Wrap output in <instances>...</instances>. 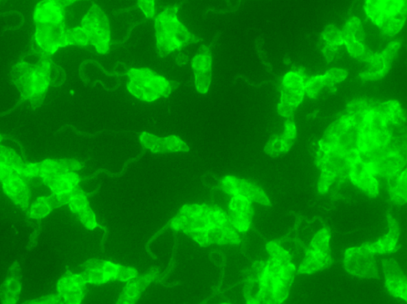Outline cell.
Returning <instances> with one entry per match:
<instances>
[{
  "label": "cell",
  "mask_w": 407,
  "mask_h": 304,
  "mask_svg": "<svg viewBox=\"0 0 407 304\" xmlns=\"http://www.w3.org/2000/svg\"><path fill=\"white\" fill-rule=\"evenodd\" d=\"M296 109L295 106L292 104L287 102V101L281 100L278 105V113L280 116H284V118H292L294 113V110Z\"/></svg>",
  "instance_id": "b9f144b4"
},
{
  "label": "cell",
  "mask_w": 407,
  "mask_h": 304,
  "mask_svg": "<svg viewBox=\"0 0 407 304\" xmlns=\"http://www.w3.org/2000/svg\"><path fill=\"white\" fill-rule=\"evenodd\" d=\"M23 290L22 272L19 263L10 267L6 278L0 285V304H18Z\"/></svg>",
  "instance_id": "4fadbf2b"
},
{
  "label": "cell",
  "mask_w": 407,
  "mask_h": 304,
  "mask_svg": "<svg viewBox=\"0 0 407 304\" xmlns=\"http://www.w3.org/2000/svg\"><path fill=\"white\" fill-rule=\"evenodd\" d=\"M68 206L69 210L76 215H78L79 213L89 206L88 197L79 186L74 189Z\"/></svg>",
  "instance_id": "83f0119b"
},
{
  "label": "cell",
  "mask_w": 407,
  "mask_h": 304,
  "mask_svg": "<svg viewBox=\"0 0 407 304\" xmlns=\"http://www.w3.org/2000/svg\"><path fill=\"white\" fill-rule=\"evenodd\" d=\"M138 276V271L132 267L120 265L116 276V281L129 282Z\"/></svg>",
  "instance_id": "d590c367"
},
{
  "label": "cell",
  "mask_w": 407,
  "mask_h": 304,
  "mask_svg": "<svg viewBox=\"0 0 407 304\" xmlns=\"http://www.w3.org/2000/svg\"><path fill=\"white\" fill-rule=\"evenodd\" d=\"M332 263L330 254H323L312 250H308L304 260L298 268V272L301 274H312L324 268L329 267Z\"/></svg>",
  "instance_id": "44dd1931"
},
{
  "label": "cell",
  "mask_w": 407,
  "mask_h": 304,
  "mask_svg": "<svg viewBox=\"0 0 407 304\" xmlns=\"http://www.w3.org/2000/svg\"><path fill=\"white\" fill-rule=\"evenodd\" d=\"M177 7L166 8L155 19L156 47L160 57L165 58L175 50H181L201 39L192 34L177 18Z\"/></svg>",
  "instance_id": "3957f363"
},
{
  "label": "cell",
  "mask_w": 407,
  "mask_h": 304,
  "mask_svg": "<svg viewBox=\"0 0 407 304\" xmlns=\"http://www.w3.org/2000/svg\"><path fill=\"white\" fill-rule=\"evenodd\" d=\"M385 285L391 296L407 301V280L403 270L394 259L384 260Z\"/></svg>",
  "instance_id": "7c38bea8"
},
{
  "label": "cell",
  "mask_w": 407,
  "mask_h": 304,
  "mask_svg": "<svg viewBox=\"0 0 407 304\" xmlns=\"http://www.w3.org/2000/svg\"><path fill=\"white\" fill-rule=\"evenodd\" d=\"M29 219L41 221L47 217L54 210L47 197H39L29 206Z\"/></svg>",
  "instance_id": "cb8c5ba5"
},
{
  "label": "cell",
  "mask_w": 407,
  "mask_h": 304,
  "mask_svg": "<svg viewBox=\"0 0 407 304\" xmlns=\"http://www.w3.org/2000/svg\"><path fill=\"white\" fill-rule=\"evenodd\" d=\"M374 253L367 244L350 248L345 251L344 265L351 275L364 279H378L379 273Z\"/></svg>",
  "instance_id": "8992f818"
},
{
  "label": "cell",
  "mask_w": 407,
  "mask_h": 304,
  "mask_svg": "<svg viewBox=\"0 0 407 304\" xmlns=\"http://www.w3.org/2000/svg\"><path fill=\"white\" fill-rule=\"evenodd\" d=\"M330 239L331 235L328 229H322L314 235L311 244H310V250L316 251L323 254H330Z\"/></svg>",
  "instance_id": "484cf974"
},
{
  "label": "cell",
  "mask_w": 407,
  "mask_h": 304,
  "mask_svg": "<svg viewBox=\"0 0 407 304\" xmlns=\"http://www.w3.org/2000/svg\"><path fill=\"white\" fill-rule=\"evenodd\" d=\"M305 80L302 74L299 72H289L284 76L283 80V89L292 91V92L305 94Z\"/></svg>",
  "instance_id": "4316f807"
},
{
  "label": "cell",
  "mask_w": 407,
  "mask_h": 304,
  "mask_svg": "<svg viewBox=\"0 0 407 304\" xmlns=\"http://www.w3.org/2000/svg\"><path fill=\"white\" fill-rule=\"evenodd\" d=\"M189 61V58L188 56L184 54H179L177 55V58H176V63L178 65H186Z\"/></svg>",
  "instance_id": "bcb514c9"
},
{
  "label": "cell",
  "mask_w": 407,
  "mask_h": 304,
  "mask_svg": "<svg viewBox=\"0 0 407 304\" xmlns=\"http://www.w3.org/2000/svg\"><path fill=\"white\" fill-rule=\"evenodd\" d=\"M267 250L270 254V259L282 263L292 262V255L286 250L280 246L277 242L271 241L267 245Z\"/></svg>",
  "instance_id": "4dcf8cb0"
},
{
  "label": "cell",
  "mask_w": 407,
  "mask_h": 304,
  "mask_svg": "<svg viewBox=\"0 0 407 304\" xmlns=\"http://www.w3.org/2000/svg\"><path fill=\"white\" fill-rule=\"evenodd\" d=\"M81 28L87 34L89 44L96 52L105 54L109 52L111 30L108 17L98 5H93L81 21Z\"/></svg>",
  "instance_id": "5b68a950"
},
{
  "label": "cell",
  "mask_w": 407,
  "mask_h": 304,
  "mask_svg": "<svg viewBox=\"0 0 407 304\" xmlns=\"http://www.w3.org/2000/svg\"><path fill=\"white\" fill-rule=\"evenodd\" d=\"M389 232L375 243H368L369 250L375 253H388L395 252L397 242L399 238V226L398 222L390 215H388Z\"/></svg>",
  "instance_id": "d6986e66"
},
{
  "label": "cell",
  "mask_w": 407,
  "mask_h": 304,
  "mask_svg": "<svg viewBox=\"0 0 407 304\" xmlns=\"http://www.w3.org/2000/svg\"><path fill=\"white\" fill-rule=\"evenodd\" d=\"M79 220L86 229L89 230H94L96 228L99 227L98 219L95 213L91 208L88 206L84 210L79 213L78 215Z\"/></svg>",
  "instance_id": "e575fe53"
},
{
  "label": "cell",
  "mask_w": 407,
  "mask_h": 304,
  "mask_svg": "<svg viewBox=\"0 0 407 304\" xmlns=\"http://www.w3.org/2000/svg\"><path fill=\"white\" fill-rule=\"evenodd\" d=\"M140 143L145 149L150 150L152 153L165 154L173 152H188L189 146L177 135H169L160 138L149 133H142L140 138Z\"/></svg>",
  "instance_id": "30bf717a"
},
{
  "label": "cell",
  "mask_w": 407,
  "mask_h": 304,
  "mask_svg": "<svg viewBox=\"0 0 407 304\" xmlns=\"http://www.w3.org/2000/svg\"><path fill=\"white\" fill-rule=\"evenodd\" d=\"M221 304H230V303H221Z\"/></svg>",
  "instance_id": "c3c4849f"
},
{
  "label": "cell",
  "mask_w": 407,
  "mask_h": 304,
  "mask_svg": "<svg viewBox=\"0 0 407 304\" xmlns=\"http://www.w3.org/2000/svg\"><path fill=\"white\" fill-rule=\"evenodd\" d=\"M43 184L49 187L52 194L71 193L76 187L79 186L80 176L76 172H69L52 178L44 180Z\"/></svg>",
  "instance_id": "ffe728a7"
},
{
  "label": "cell",
  "mask_w": 407,
  "mask_h": 304,
  "mask_svg": "<svg viewBox=\"0 0 407 304\" xmlns=\"http://www.w3.org/2000/svg\"><path fill=\"white\" fill-rule=\"evenodd\" d=\"M228 208V221L234 229L240 232H247L253 217L252 202L240 195L232 196Z\"/></svg>",
  "instance_id": "8fae6325"
},
{
  "label": "cell",
  "mask_w": 407,
  "mask_h": 304,
  "mask_svg": "<svg viewBox=\"0 0 407 304\" xmlns=\"http://www.w3.org/2000/svg\"><path fill=\"white\" fill-rule=\"evenodd\" d=\"M74 1H41L34 10L35 52L40 58H50L65 43V7Z\"/></svg>",
  "instance_id": "7a4b0ae2"
},
{
  "label": "cell",
  "mask_w": 407,
  "mask_h": 304,
  "mask_svg": "<svg viewBox=\"0 0 407 304\" xmlns=\"http://www.w3.org/2000/svg\"><path fill=\"white\" fill-rule=\"evenodd\" d=\"M346 47H347L348 53L352 57L358 59L361 54L364 52L365 49L364 45L363 43L356 42L355 40H351L347 43H344Z\"/></svg>",
  "instance_id": "ab89813d"
},
{
  "label": "cell",
  "mask_w": 407,
  "mask_h": 304,
  "mask_svg": "<svg viewBox=\"0 0 407 304\" xmlns=\"http://www.w3.org/2000/svg\"><path fill=\"white\" fill-rule=\"evenodd\" d=\"M2 188L4 194L14 204L21 208L23 210L29 209L32 192L23 177L14 173L3 182Z\"/></svg>",
  "instance_id": "5bb4252c"
},
{
  "label": "cell",
  "mask_w": 407,
  "mask_h": 304,
  "mask_svg": "<svg viewBox=\"0 0 407 304\" xmlns=\"http://www.w3.org/2000/svg\"><path fill=\"white\" fill-rule=\"evenodd\" d=\"M212 58L210 48L202 45L199 52L192 60V68L195 74V87L197 92L206 94L212 83Z\"/></svg>",
  "instance_id": "9c48e42d"
},
{
  "label": "cell",
  "mask_w": 407,
  "mask_h": 304,
  "mask_svg": "<svg viewBox=\"0 0 407 304\" xmlns=\"http://www.w3.org/2000/svg\"><path fill=\"white\" fill-rule=\"evenodd\" d=\"M336 180L337 179H336L333 175L322 172V175H320L318 182V191L320 193H327L329 187L333 184Z\"/></svg>",
  "instance_id": "f35d334b"
},
{
  "label": "cell",
  "mask_w": 407,
  "mask_h": 304,
  "mask_svg": "<svg viewBox=\"0 0 407 304\" xmlns=\"http://www.w3.org/2000/svg\"><path fill=\"white\" fill-rule=\"evenodd\" d=\"M15 172L12 167L7 165L0 164V182L3 184V182L8 180L10 177L14 175Z\"/></svg>",
  "instance_id": "ee69618b"
},
{
  "label": "cell",
  "mask_w": 407,
  "mask_h": 304,
  "mask_svg": "<svg viewBox=\"0 0 407 304\" xmlns=\"http://www.w3.org/2000/svg\"><path fill=\"white\" fill-rule=\"evenodd\" d=\"M127 90L135 98L146 102L168 98L174 89L169 80L148 68H132L127 72Z\"/></svg>",
  "instance_id": "277c9868"
},
{
  "label": "cell",
  "mask_w": 407,
  "mask_h": 304,
  "mask_svg": "<svg viewBox=\"0 0 407 304\" xmlns=\"http://www.w3.org/2000/svg\"><path fill=\"white\" fill-rule=\"evenodd\" d=\"M83 164L74 159H47L38 163L39 178L43 180L82 169Z\"/></svg>",
  "instance_id": "ac0fdd59"
},
{
  "label": "cell",
  "mask_w": 407,
  "mask_h": 304,
  "mask_svg": "<svg viewBox=\"0 0 407 304\" xmlns=\"http://www.w3.org/2000/svg\"><path fill=\"white\" fill-rule=\"evenodd\" d=\"M39 234H40V224H39L38 227H37L36 229H35L34 231L32 232V236H30L29 245H28V248H30V249H33L34 247L36 246L38 237H39Z\"/></svg>",
  "instance_id": "f6af8a7d"
},
{
  "label": "cell",
  "mask_w": 407,
  "mask_h": 304,
  "mask_svg": "<svg viewBox=\"0 0 407 304\" xmlns=\"http://www.w3.org/2000/svg\"><path fill=\"white\" fill-rule=\"evenodd\" d=\"M21 304H63V303L62 298L56 293L32 298Z\"/></svg>",
  "instance_id": "74e56055"
},
{
  "label": "cell",
  "mask_w": 407,
  "mask_h": 304,
  "mask_svg": "<svg viewBox=\"0 0 407 304\" xmlns=\"http://www.w3.org/2000/svg\"><path fill=\"white\" fill-rule=\"evenodd\" d=\"M65 43L66 45H79V47H85L89 44L87 34L81 27L66 30Z\"/></svg>",
  "instance_id": "f1b7e54d"
},
{
  "label": "cell",
  "mask_w": 407,
  "mask_h": 304,
  "mask_svg": "<svg viewBox=\"0 0 407 304\" xmlns=\"http://www.w3.org/2000/svg\"><path fill=\"white\" fill-rule=\"evenodd\" d=\"M400 49V44L397 42L390 43L388 45V47L384 50V52L381 54L383 57L384 62L388 67L390 68L391 63L398 54Z\"/></svg>",
  "instance_id": "8d00e7d4"
},
{
  "label": "cell",
  "mask_w": 407,
  "mask_h": 304,
  "mask_svg": "<svg viewBox=\"0 0 407 304\" xmlns=\"http://www.w3.org/2000/svg\"><path fill=\"white\" fill-rule=\"evenodd\" d=\"M325 86L324 75L314 76L305 80V93L311 98H317Z\"/></svg>",
  "instance_id": "f546056e"
},
{
  "label": "cell",
  "mask_w": 407,
  "mask_h": 304,
  "mask_svg": "<svg viewBox=\"0 0 407 304\" xmlns=\"http://www.w3.org/2000/svg\"><path fill=\"white\" fill-rule=\"evenodd\" d=\"M349 178L368 195L373 197L378 195L379 182L368 166L360 160L353 164Z\"/></svg>",
  "instance_id": "e0dca14e"
},
{
  "label": "cell",
  "mask_w": 407,
  "mask_h": 304,
  "mask_svg": "<svg viewBox=\"0 0 407 304\" xmlns=\"http://www.w3.org/2000/svg\"><path fill=\"white\" fill-rule=\"evenodd\" d=\"M389 192L391 200L395 204L404 205L407 202L406 170L388 179Z\"/></svg>",
  "instance_id": "7402d4cb"
},
{
  "label": "cell",
  "mask_w": 407,
  "mask_h": 304,
  "mask_svg": "<svg viewBox=\"0 0 407 304\" xmlns=\"http://www.w3.org/2000/svg\"><path fill=\"white\" fill-rule=\"evenodd\" d=\"M138 6L147 19L154 18L155 14V5L153 0H141L138 1Z\"/></svg>",
  "instance_id": "60d3db41"
},
{
  "label": "cell",
  "mask_w": 407,
  "mask_h": 304,
  "mask_svg": "<svg viewBox=\"0 0 407 304\" xmlns=\"http://www.w3.org/2000/svg\"><path fill=\"white\" fill-rule=\"evenodd\" d=\"M347 77V69L333 67L329 69L327 74L324 75V80L325 85L327 87H330V86H333L335 83H343Z\"/></svg>",
  "instance_id": "836d02e7"
},
{
  "label": "cell",
  "mask_w": 407,
  "mask_h": 304,
  "mask_svg": "<svg viewBox=\"0 0 407 304\" xmlns=\"http://www.w3.org/2000/svg\"><path fill=\"white\" fill-rule=\"evenodd\" d=\"M60 71L50 58H40L36 64L20 62L14 65L11 77L22 100L37 109L43 105L50 85L63 83Z\"/></svg>",
  "instance_id": "6da1fadb"
},
{
  "label": "cell",
  "mask_w": 407,
  "mask_h": 304,
  "mask_svg": "<svg viewBox=\"0 0 407 304\" xmlns=\"http://www.w3.org/2000/svg\"><path fill=\"white\" fill-rule=\"evenodd\" d=\"M406 163V156L390 152L373 163L365 164L375 176L380 175L389 179L401 173L404 171Z\"/></svg>",
  "instance_id": "2e32d148"
},
{
  "label": "cell",
  "mask_w": 407,
  "mask_h": 304,
  "mask_svg": "<svg viewBox=\"0 0 407 304\" xmlns=\"http://www.w3.org/2000/svg\"><path fill=\"white\" fill-rule=\"evenodd\" d=\"M221 188L231 196L240 195L246 197L252 202H257V204L264 206L271 205V201L265 192L261 187L245 180L233 176H226L221 182Z\"/></svg>",
  "instance_id": "52a82bcc"
},
{
  "label": "cell",
  "mask_w": 407,
  "mask_h": 304,
  "mask_svg": "<svg viewBox=\"0 0 407 304\" xmlns=\"http://www.w3.org/2000/svg\"><path fill=\"white\" fill-rule=\"evenodd\" d=\"M86 283L81 273L66 272L57 282V294L63 304H81L85 296Z\"/></svg>",
  "instance_id": "ba28073f"
},
{
  "label": "cell",
  "mask_w": 407,
  "mask_h": 304,
  "mask_svg": "<svg viewBox=\"0 0 407 304\" xmlns=\"http://www.w3.org/2000/svg\"><path fill=\"white\" fill-rule=\"evenodd\" d=\"M0 164L12 167L15 173L21 175L25 163L15 151L0 145Z\"/></svg>",
  "instance_id": "603a6c76"
},
{
  "label": "cell",
  "mask_w": 407,
  "mask_h": 304,
  "mask_svg": "<svg viewBox=\"0 0 407 304\" xmlns=\"http://www.w3.org/2000/svg\"><path fill=\"white\" fill-rule=\"evenodd\" d=\"M323 57L327 61V63L333 62L336 58V47L334 45H324Z\"/></svg>",
  "instance_id": "7bdbcfd3"
},
{
  "label": "cell",
  "mask_w": 407,
  "mask_h": 304,
  "mask_svg": "<svg viewBox=\"0 0 407 304\" xmlns=\"http://www.w3.org/2000/svg\"><path fill=\"white\" fill-rule=\"evenodd\" d=\"M157 272L159 270L153 268L145 275L137 276L134 280L126 282L116 304H136L142 293L155 281Z\"/></svg>",
  "instance_id": "9a60e30c"
},
{
  "label": "cell",
  "mask_w": 407,
  "mask_h": 304,
  "mask_svg": "<svg viewBox=\"0 0 407 304\" xmlns=\"http://www.w3.org/2000/svg\"><path fill=\"white\" fill-rule=\"evenodd\" d=\"M293 142L285 140L282 136L272 135L265 146L266 153L276 157L286 153L292 148Z\"/></svg>",
  "instance_id": "d4e9b609"
},
{
  "label": "cell",
  "mask_w": 407,
  "mask_h": 304,
  "mask_svg": "<svg viewBox=\"0 0 407 304\" xmlns=\"http://www.w3.org/2000/svg\"><path fill=\"white\" fill-rule=\"evenodd\" d=\"M3 140V136L1 135H0V142H1Z\"/></svg>",
  "instance_id": "7dc6e473"
},
{
  "label": "cell",
  "mask_w": 407,
  "mask_h": 304,
  "mask_svg": "<svg viewBox=\"0 0 407 304\" xmlns=\"http://www.w3.org/2000/svg\"><path fill=\"white\" fill-rule=\"evenodd\" d=\"M322 38L325 45H334V47H336V45L344 43L342 30H340L333 24L328 25V26L325 28Z\"/></svg>",
  "instance_id": "1f68e13d"
},
{
  "label": "cell",
  "mask_w": 407,
  "mask_h": 304,
  "mask_svg": "<svg viewBox=\"0 0 407 304\" xmlns=\"http://www.w3.org/2000/svg\"><path fill=\"white\" fill-rule=\"evenodd\" d=\"M86 285H102L110 281V279L102 270H84L81 272Z\"/></svg>",
  "instance_id": "d6a6232c"
}]
</instances>
